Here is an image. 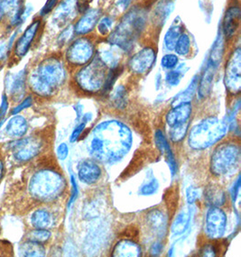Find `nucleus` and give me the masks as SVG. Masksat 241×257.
Listing matches in <instances>:
<instances>
[{"label":"nucleus","instance_id":"nucleus-1","mask_svg":"<svg viewBox=\"0 0 241 257\" xmlns=\"http://www.w3.org/2000/svg\"><path fill=\"white\" fill-rule=\"evenodd\" d=\"M132 144L133 135L127 124L117 120H107L94 127L86 147L94 159L113 164L124 158Z\"/></svg>","mask_w":241,"mask_h":257},{"label":"nucleus","instance_id":"nucleus-2","mask_svg":"<svg viewBox=\"0 0 241 257\" xmlns=\"http://www.w3.org/2000/svg\"><path fill=\"white\" fill-rule=\"evenodd\" d=\"M66 80V70L61 59L45 58L29 73L27 84L34 93L48 98L53 96Z\"/></svg>","mask_w":241,"mask_h":257},{"label":"nucleus","instance_id":"nucleus-3","mask_svg":"<svg viewBox=\"0 0 241 257\" xmlns=\"http://www.w3.org/2000/svg\"><path fill=\"white\" fill-rule=\"evenodd\" d=\"M148 23V13L143 8L130 9L110 33L108 43L116 45L123 52L130 51L142 35Z\"/></svg>","mask_w":241,"mask_h":257},{"label":"nucleus","instance_id":"nucleus-4","mask_svg":"<svg viewBox=\"0 0 241 257\" xmlns=\"http://www.w3.org/2000/svg\"><path fill=\"white\" fill-rule=\"evenodd\" d=\"M228 124L226 120L210 116L195 124L190 131L188 143L194 150H204L212 147L225 137Z\"/></svg>","mask_w":241,"mask_h":257},{"label":"nucleus","instance_id":"nucleus-5","mask_svg":"<svg viewBox=\"0 0 241 257\" xmlns=\"http://www.w3.org/2000/svg\"><path fill=\"white\" fill-rule=\"evenodd\" d=\"M65 187L60 173L51 170H42L34 174L29 183V191L36 200L50 201L58 198Z\"/></svg>","mask_w":241,"mask_h":257},{"label":"nucleus","instance_id":"nucleus-6","mask_svg":"<svg viewBox=\"0 0 241 257\" xmlns=\"http://www.w3.org/2000/svg\"><path fill=\"white\" fill-rule=\"evenodd\" d=\"M240 147L234 143H222L210 157V171L216 176H224L237 168L240 162Z\"/></svg>","mask_w":241,"mask_h":257},{"label":"nucleus","instance_id":"nucleus-7","mask_svg":"<svg viewBox=\"0 0 241 257\" xmlns=\"http://www.w3.org/2000/svg\"><path fill=\"white\" fill-rule=\"evenodd\" d=\"M107 67L98 57L82 66L75 77L77 84L88 93H96L103 89L107 77Z\"/></svg>","mask_w":241,"mask_h":257},{"label":"nucleus","instance_id":"nucleus-8","mask_svg":"<svg viewBox=\"0 0 241 257\" xmlns=\"http://www.w3.org/2000/svg\"><path fill=\"white\" fill-rule=\"evenodd\" d=\"M224 84L228 92L238 95L241 90V51L239 47L228 56L224 69Z\"/></svg>","mask_w":241,"mask_h":257},{"label":"nucleus","instance_id":"nucleus-9","mask_svg":"<svg viewBox=\"0 0 241 257\" xmlns=\"http://www.w3.org/2000/svg\"><path fill=\"white\" fill-rule=\"evenodd\" d=\"M95 46L89 37H80L72 43L66 51V60L73 66H84L93 59Z\"/></svg>","mask_w":241,"mask_h":257},{"label":"nucleus","instance_id":"nucleus-10","mask_svg":"<svg viewBox=\"0 0 241 257\" xmlns=\"http://www.w3.org/2000/svg\"><path fill=\"white\" fill-rule=\"evenodd\" d=\"M42 27V17L36 18L19 36L12 50V60L19 61L27 55L32 45L36 42Z\"/></svg>","mask_w":241,"mask_h":257},{"label":"nucleus","instance_id":"nucleus-11","mask_svg":"<svg viewBox=\"0 0 241 257\" xmlns=\"http://www.w3.org/2000/svg\"><path fill=\"white\" fill-rule=\"evenodd\" d=\"M205 231L210 239H219L223 236L227 226V216L219 207H210L206 215Z\"/></svg>","mask_w":241,"mask_h":257},{"label":"nucleus","instance_id":"nucleus-12","mask_svg":"<svg viewBox=\"0 0 241 257\" xmlns=\"http://www.w3.org/2000/svg\"><path fill=\"white\" fill-rule=\"evenodd\" d=\"M156 51L152 47L147 46L130 58L128 66L132 73L143 75L152 69L156 62Z\"/></svg>","mask_w":241,"mask_h":257},{"label":"nucleus","instance_id":"nucleus-13","mask_svg":"<svg viewBox=\"0 0 241 257\" xmlns=\"http://www.w3.org/2000/svg\"><path fill=\"white\" fill-rule=\"evenodd\" d=\"M11 148L15 159L19 162H28L40 153L42 144L36 138H23L14 142Z\"/></svg>","mask_w":241,"mask_h":257},{"label":"nucleus","instance_id":"nucleus-14","mask_svg":"<svg viewBox=\"0 0 241 257\" xmlns=\"http://www.w3.org/2000/svg\"><path fill=\"white\" fill-rule=\"evenodd\" d=\"M241 20L240 6L237 0L228 4L224 15L222 32L226 40L233 39L239 30Z\"/></svg>","mask_w":241,"mask_h":257},{"label":"nucleus","instance_id":"nucleus-15","mask_svg":"<svg viewBox=\"0 0 241 257\" xmlns=\"http://www.w3.org/2000/svg\"><path fill=\"white\" fill-rule=\"evenodd\" d=\"M100 16L101 12L98 9L87 10L74 25V34L77 36H85L93 31L95 27H97L98 20L100 19Z\"/></svg>","mask_w":241,"mask_h":257},{"label":"nucleus","instance_id":"nucleus-16","mask_svg":"<svg viewBox=\"0 0 241 257\" xmlns=\"http://www.w3.org/2000/svg\"><path fill=\"white\" fill-rule=\"evenodd\" d=\"M101 168L96 161L92 159L83 160L78 167V176L82 182L91 185L98 182L101 177Z\"/></svg>","mask_w":241,"mask_h":257},{"label":"nucleus","instance_id":"nucleus-17","mask_svg":"<svg viewBox=\"0 0 241 257\" xmlns=\"http://www.w3.org/2000/svg\"><path fill=\"white\" fill-rule=\"evenodd\" d=\"M78 11L77 0H62L55 9L54 15V21L58 27L66 26L68 23L72 20Z\"/></svg>","mask_w":241,"mask_h":257},{"label":"nucleus","instance_id":"nucleus-18","mask_svg":"<svg viewBox=\"0 0 241 257\" xmlns=\"http://www.w3.org/2000/svg\"><path fill=\"white\" fill-rule=\"evenodd\" d=\"M192 106L191 102L181 103L174 106L166 114V123L171 126L175 124H182L188 122V119L192 115Z\"/></svg>","mask_w":241,"mask_h":257},{"label":"nucleus","instance_id":"nucleus-19","mask_svg":"<svg viewBox=\"0 0 241 257\" xmlns=\"http://www.w3.org/2000/svg\"><path fill=\"white\" fill-rule=\"evenodd\" d=\"M122 52L123 51L119 47L107 42L106 45H103L98 49L97 57L106 65L107 68L112 69L118 66Z\"/></svg>","mask_w":241,"mask_h":257},{"label":"nucleus","instance_id":"nucleus-20","mask_svg":"<svg viewBox=\"0 0 241 257\" xmlns=\"http://www.w3.org/2000/svg\"><path fill=\"white\" fill-rule=\"evenodd\" d=\"M147 224L155 235L163 237L167 230V218L159 209H153L147 215Z\"/></svg>","mask_w":241,"mask_h":257},{"label":"nucleus","instance_id":"nucleus-21","mask_svg":"<svg viewBox=\"0 0 241 257\" xmlns=\"http://www.w3.org/2000/svg\"><path fill=\"white\" fill-rule=\"evenodd\" d=\"M215 70L216 66L208 62V65L203 71L201 80L198 81V94L201 98H205L210 94L214 80Z\"/></svg>","mask_w":241,"mask_h":257},{"label":"nucleus","instance_id":"nucleus-22","mask_svg":"<svg viewBox=\"0 0 241 257\" xmlns=\"http://www.w3.org/2000/svg\"><path fill=\"white\" fill-rule=\"evenodd\" d=\"M141 255V247L133 241L124 239L116 243L112 251V256L138 257Z\"/></svg>","mask_w":241,"mask_h":257},{"label":"nucleus","instance_id":"nucleus-23","mask_svg":"<svg viewBox=\"0 0 241 257\" xmlns=\"http://www.w3.org/2000/svg\"><path fill=\"white\" fill-rule=\"evenodd\" d=\"M27 121L22 115H15L6 126V133L12 138H21L27 134Z\"/></svg>","mask_w":241,"mask_h":257},{"label":"nucleus","instance_id":"nucleus-24","mask_svg":"<svg viewBox=\"0 0 241 257\" xmlns=\"http://www.w3.org/2000/svg\"><path fill=\"white\" fill-rule=\"evenodd\" d=\"M174 9L173 0H159L153 11V21L156 26L161 27L165 24Z\"/></svg>","mask_w":241,"mask_h":257},{"label":"nucleus","instance_id":"nucleus-25","mask_svg":"<svg viewBox=\"0 0 241 257\" xmlns=\"http://www.w3.org/2000/svg\"><path fill=\"white\" fill-rule=\"evenodd\" d=\"M204 200L210 207H221L226 202V193L218 185H209L204 191Z\"/></svg>","mask_w":241,"mask_h":257},{"label":"nucleus","instance_id":"nucleus-26","mask_svg":"<svg viewBox=\"0 0 241 257\" xmlns=\"http://www.w3.org/2000/svg\"><path fill=\"white\" fill-rule=\"evenodd\" d=\"M192 218V209L187 208L185 210H182L179 213L176 217L174 218V222L172 224L171 227V232L174 236L180 235L183 234L185 231L187 230L190 222Z\"/></svg>","mask_w":241,"mask_h":257},{"label":"nucleus","instance_id":"nucleus-27","mask_svg":"<svg viewBox=\"0 0 241 257\" xmlns=\"http://www.w3.org/2000/svg\"><path fill=\"white\" fill-rule=\"evenodd\" d=\"M27 73L26 70H23L18 73V75L14 78L12 84H11V97L16 102L19 101L23 98L27 82Z\"/></svg>","mask_w":241,"mask_h":257},{"label":"nucleus","instance_id":"nucleus-28","mask_svg":"<svg viewBox=\"0 0 241 257\" xmlns=\"http://www.w3.org/2000/svg\"><path fill=\"white\" fill-rule=\"evenodd\" d=\"M183 32V27L182 23H176V20H175V22L170 27L169 29L165 33L164 42H165L166 49L169 50V51H173L174 49V46L178 40L179 36H181V34Z\"/></svg>","mask_w":241,"mask_h":257},{"label":"nucleus","instance_id":"nucleus-29","mask_svg":"<svg viewBox=\"0 0 241 257\" xmlns=\"http://www.w3.org/2000/svg\"><path fill=\"white\" fill-rule=\"evenodd\" d=\"M20 253L23 256H44L45 249L41 243L27 240L20 246Z\"/></svg>","mask_w":241,"mask_h":257},{"label":"nucleus","instance_id":"nucleus-30","mask_svg":"<svg viewBox=\"0 0 241 257\" xmlns=\"http://www.w3.org/2000/svg\"><path fill=\"white\" fill-rule=\"evenodd\" d=\"M198 79H197V76L193 77L192 81L190 85L188 86V88L186 89H184V91H183L182 93L179 94L176 97H174V100H173V106H176L178 104L181 103L185 102H191L192 100V98L195 95L196 92L197 87H198Z\"/></svg>","mask_w":241,"mask_h":257},{"label":"nucleus","instance_id":"nucleus-31","mask_svg":"<svg viewBox=\"0 0 241 257\" xmlns=\"http://www.w3.org/2000/svg\"><path fill=\"white\" fill-rule=\"evenodd\" d=\"M31 222L35 228H47L51 226L52 216L45 209H38L32 215Z\"/></svg>","mask_w":241,"mask_h":257},{"label":"nucleus","instance_id":"nucleus-32","mask_svg":"<svg viewBox=\"0 0 241 257\" xmlns=\"http://www.w3.org/2000/svg\"><path fill=\"white\" fill-rule=\"evenodd\" d=\"M174 51L178 55L186 56L191 51V39L186 33H182L174 46Z\"/></svg>","mask_w":241,"mask_h":257},{"label":"nucleus","instance_id":"nucleus-33","mask_svg":"<svg viewBox=\"0 0 241 257\" xmlns=\"http://www.w3.org/2000/svg\"><path fill=\"white\" fill-rule=\"evenodd\" d=\"M188 128H189V123L188 122L171 126L169 133L170 139L174 143H178L182 141L187 135Z\"/></svg>","mask_w":241,"mask_h":257},{"label":"nucleus","instance_id":"nucleus-34","mask_svg":"<svg viewBox=\"0 0 241 257\" xmlns=\"http://www.w3.org/2000/svg\"><path fill=\"white\" fill-rule=\"evenodd\" d=\"M51 237V232L46 228H36L27 234V240L37 242V243H45L48 241Z\"/></svg>","mask_w":241,"mask_h":257},{"label":"nucleus","instance_id":"nucleus-35","mask_svg":"<svg viewBox=\"0 0 241 257\" xmlns=\"http://www.w3.org/2000/svg\"><path fill=\"white\" fill-rule=\"evenodd\" d=\"M111 101L117 108H124L127 104V91L124 86H118L112 93Z\"/></svg>","mask_w":241,"mask_h":257},{"label":"nucleus","instance_id":"nucleus-36","mask_svg":"<svg viewBox=\"0 0 241 257\" xmlns=\"http://www.w3.org/2000/svg\"><path fill=\"white\" fill-rule=\"evenodd\" d=\"M223 41L221 38H219L218 40L215 42L214 45L211 49V53H210V61L209 62L213 64L214 66L217 67L219 64V62L221 60V57L223 55Z\"/></svg>","mask_w":241,"mask_h":257},{"label":"nucleus","instance_id":"nucleus-37","mask_svg":"<svg viewBox=\"0 0 241 257\" xmlns=\"http://www.w3.org/2000/svg\"><path fill=\"white\" fill-rule=\"evenodd\" d=\"M183 67H184V64H183L182 67H179L178 69L172 70V71H168L166 73L165 80H166V82L168 84L171 85V86H176V85H178L180 83L181 79L183 78L185 71L188 70V69L183 70Z\"/></svg>","mask_w":241,"mask_h":257},{"label":"nucleus","instance_id":"nucleus-38","mask_svg":"<svg viewBox=\"0 0 241 257\" xmlns=\"http://www.w3.org/2000/svg\"><path fill=\"white\" fill-rule=\"evenodd\" d=\"M119 74H120V69L118 68V66L110 69V71L107 74L106 80H105V83H104V86H103V92L106 93V92H108L111 89L112 86L115 83L116 78L119 76Z\"/></svg>","mask_w":241,"mask_h":257},{"label":"nucleus","instance_id":"nucleus-39","mask_svg":"<svg viewBox=\"0 0 241 257\" xmlns=\"http://www.w3.org/2000/svg\"><path fill=\"white\" fill-rule=\"evenodd\" d=\"M155 141H156V145H157V148L159 149V151L165 155L166 152L171 149L167 139L165 137L164 133L161 130H157V132L155 134Z\"/></svg>","mask_w":241,"mask_h":257},{"label":"nucleus","instance_id":"nucleus-40","mask_svg":"<svg viewBox=\"0 0 241 257\" xmlns=\"http://www.w3.org/2000/svg\"><path fill=\"white\" fill-rule=\"evenodd\" d=\"M158 188H159V183L157 182V179L153 178L141 186L140 193L144 196L153 195L157 192Z\"/></svg>","mask_w":241,"mask_h":257},{"label":"nucleus","instance_id":"nucleus-41","mask_svg":"<svg viewBox=\"0 0 241 257\" xmlns=\"http://www.w3.org/2000/svg\"><path fill=\"white\" fill-rule=\"evenodd\" d=\"M112 22L111 18L109 17H103L98 20V24H97V29L98 32L102 36H106L111 32Z\"/></svg>","mask_w":241,"mask_h":257},{"label":"nucleus","instance_id":"nucleus-42","mask_svg":"<svg viewBox=\"0 0 241 257\" xmlns=\"http://www.w3.org/2000/svg\"><path fill=\"white\" fill-rule=\"evenodd\" d=\"M179 58L176 54L168 53L165 54L161 60V65L167 70H173L178 65Z\"/></svg>","mask_w":241,"mask_h":257},{"label":"nucleus","instance_id":"nucleus-43","mask_svg":"<svg viewBox=\"0 0 241 257\" xmlns=\"http://www.w3.org/2000/svg\"><path fill=\"white\" fill-rule=\"evenodd\" d=\"M201 191L200 189L195 188V187H189L186 190V200L189 204H193L196 202V200L200 198Z\"/></svg>","mask_w":241,"mask_h":257},{"label":"nucleus","instance_id":"nucleus-44","mask_svg":"<svg viewBox=\"0 0 241 257\" xmlns=\"http://www.w3.org/2000/svg\"><path fill=\"white\" fill-rule=\"evenodd\" d=\"M32 104H33V98H32L31 96H29V97L25 98L23 101L20 102L19 105H18V106L14 108L13 110L11 111V115H18V113H20L24 109L30 107L32 106Z\"/></svg>","mask_w":241,"mask_h":257},{"label":"nucleus","instance_id":"nucleus-45","mask_svg":"<svg viewBox=\"0 0 241 257\" xmlns=\"http://www.w3.org/2000/svg\"><path fill=\"white\" fill-rule=\"evenodd\" d=\"M218 250L215 247L214 244H205L200 251V254L201 256L214 257L217 255Z\"/></svg>","mask_w":241,"mask_h":257},{"label":"nucleus","instance_id":"nucleus-46","mask_svg":"<svg viewBox=\"0 0 241 257\" xmlns=\"http://www.w3.org/2000/svg\"><path fill=\"white\" fill-rule=\"evenodd\" d=\"M166 156H167V163L169 165L170 171L172 173V175L174 176L175 175V173H177V163H176V160L174 157V154L172 150L170 149L168 151L166 152Z\"/></svg>","mask_w":241,"mask_h":257},{"label":"nucleus","instance_id":"nucleus-47","mask_svg":"<svg viewBox=\"0 0 241 257\" xmlns=\"http://www.w3.org/2000/svg\"><path fill=\"white\" fill-rule=\"evenodd\" d=\"M74 34V30H73V27H68L67 28H65L63 30V33L59 36V43L60 45H65L69 40L72 38V35Z\"/></svg>","mask_w":241,"mask_h":257},{"label":"nucleus","instance_id":"nucleus-48","mask_svg":"<svg viewBox=\"0 0 241 257\" xmlns=\"http://www.w3.org/2000/svg\"><path fill=\"white\" fill-rule=\"evenodd\" d=\"M58 1L59 0H47L45 6H44V8L41 10L40 17H45L46 15H48L50 12H52L54 8L56 7Z\"/></svg>","mask_w":241,"mask_h":257},{"label":"nucleus","instance_id":"nucleus-49","mask_svg":"<svg viewBox=\"0 0 241 257\" xmlns=\"http://www.w3.org/2000/svg\"><path fill=\"white\" fill-rule=\"evenodd\" d=\"M85 126H86V124L83 123V122H81L79 125H77L76 127L74 128V130L72 131V135H71V138H70V141H71V142H76L77 140L80 138L81 133L83 132Z\"/></svg>","mask_w":241,"mask_h":257},{"label":"nucleus","instance_id":"nucleus-50","mask_svg":"<svg viewBox=\"0 0 241 257\" xmlns=\"http://www.w3.org/2000/svg\"><path fill=\"white\" fill-rule=\"evenodd\" d=\"M69 155V147L65 143H62L57 148V156L61 161H64Z\"/></svg>","mask_w":241,"mask_h":257},{"label":"nucleus","instance_id":"nucleus-51","mask_svg":"<svg viewBox=\"0 0 241 257\" xmlns=\"http://www.w3.org/2000/svg\"><path fill=\"white\" fill-rule=\"evenodd\" d=\"M71 182H72V197H71L70 201H69V204H68V207H69V208H70V207L72 206V203L76 200L78 194H79V191H78V186H77L76 181H75V178H74L73 175H71Z\"/></svg>","mask_w":241,"mask_h":257},{"label":"nucleus","instance_id":"nucleus-52","mask_svg":"<svg viewBox=\"0 0 241 257\" xmlns=\"http://www.w3.org/2000/svg\"><path fill=\"white\" fill-rule=\"evenodd\" d=\"M9 18V9L6 0H0V23Z\"/></svg>","mask_w":241,"mask_h":257},{"label":"nucleus","instance_id":"nucleus-53","mask_svg":"<svg viewBox=\"0 0 241 257\" xmlns=\"http://www.w3.org/2000/svg\"><path fill=\"white\" fill-rule=\"evenodd\" d=\"M92 2V0H77V9L78 12L83 14L89 10V5Z\"/></svg>","mask_w":241,"mask_h":257},{"label":"nucleus","instance_id":"nucleus-54","mask_svg":"<svg viewBox=\"0 0 241 257\" xmlns=\"http://www.w3.org/2000/svg\"><path fill=\"white\" fill-rule=\"evenodd\" d=\"M164 245L161 242H155L150 247V254L152 256H158L163 252Z\"/></svg>","mask_w":241,"mask_h":257},{"label":"nucleus","instance_id":"nucleus-55","mask_svg":"<svg viewBox=\"0 0 241 257\" xmlns=\"http://www.w3.org/2000/svg\"><path fill=\"white\" fill-rule=\"evenodd\" d=\"M239 190H240V176L237 177V181L234 183L232 191H231V197H232V201L234 203L237 200V196L239 193Z\"/></svg>","mask_w":241,"mask_h":257},{"label":"nucleus","instance_id":"nucleus-56","mask_svg":"<svg viewBox=\"0 0 241 257\" xmlns=\"http://www.w3.org/2000/svg\"><path fill=\"white\" fill-rule=\"evenodd\" d=\"M8 108H9V99H8V97L4 95L2 97V103L0 105V119L6 115Z\"/></svg>","mask_w":241,"mask_h":257},{"label":"nucleus","instance_id":"nucleus-57","mask_svg":"<svg viewBox=\"0 0 241 257\" xmlns=\"http://www.w3.org/2000/svg\"><path fill=\"white\" fill-rule=\"evenodd\" d=\"M92 120V114L91 113H86L81 116V122H83L85 124L89 123Z\"/></svg>","mask_w":241,"mask_h":257},{"label":"nucleus","instance_id":"nucleus-58","mask_svg":"<svg viewBox=\"0 0 241 257\" xmlns=\"http://www.w3.org/2000/svg\"><path fill=\"white\" fill-rule=\"evenodd\" d=\"M130 3H131V0H119L118 6H120V9H126Z\"/></svg>","mask_w":241,"mask_h":257},{"label":"nucleus","instance_id":"nucleus-59","mask_svg":"<svg viewBox=\"0 0 241 257\" xmlns=\"http://www.w3.org/2000/svg\"><path fill=\"white\" fill-rule=\"evenodd\" d=\"M75 110H76L77 113V119L79 120L80 118H81V116H82V110H83L82 106L77 105V106H75Z\"/></svg>","mask_w":241,"mask_h":257},{"label":"nucleus","instance_id":"nucleus-60","mask_svg":"<svg viewBox=\"0 0 241 257\" xmlns=\"http://www.w3.org/2000/svg\"><path fill=\"white\" fill-rule=\"evenodd\" d=\"M5 173V166L3 162L0 160V180L3 178Z\"/></svg>","mask_w":241,"mask_h":257},{"label":"nucleus","instance_id":"nucleus-61","mask_svg":"<svg viewBox=\"0 0 241 257\" xmlns=\"http://www.w3.org/2000/svg\"><path fill=\"white\" fill-rule=\"evenodd\" d=\"M3 123H4V120H2V121H0V128H1V126L3 125Z\"/></svg>","mask_w":241,"mask_h":257}]
</instances>
